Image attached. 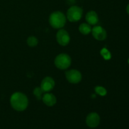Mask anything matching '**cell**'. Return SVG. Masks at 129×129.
Segmentation results:
<instances>
[{
	"label": "cell",
	"mask_w": 129,
	"mask_h": 129,
	"mask_svg": "<svg viewBox=\"0 0 129 129\" xmlns=\"http://www.w3.org/2000/svg\"><path fill=\"white\" fill-rule=\"evenodd\" d=\"M92 35L95 39L98 40H104L107 38V31L100 26H96L91 29Z\"/></svg>",
	"instance_id": "cell-7"
},
{
	"label": "cell",
	"mask_w": 129,
	"mask_h": 129,
	"mask_svg": "<svg viewBox=\"0 0 129 129\" xmlns=\"http://www.w3.org/2000/svg\"><path fill=\"white\" fill-rule=\"evenodd\" d=\"M66 21V18L60 11L53 12L49 16V23L54 28H62L65 25Z\"/></svg>",
	"instance_id": "cell-2"
},
{
	"label": "cell",
	"mask_w": 129,
	"mask_h": 129,
	"mask_svg": "<svg viewBox=\"0 0 129 129\" xmlns=\"http://www.w3.org/2000/svg\"><path fill=\"white\" fill-rule=\"evenodd\" d=\"M86 20L88 24L91 25H96L98 23L99 19L96 13L94 11H90L86 15Z\"/></svg>",
	"instance_id": "cell-10"
},
{
	"label": "cell",
	"mask_w": 129,
	"mask_h": 129,
	"mask_svg": "<svg viewBox=\"0 0 129 129\" xmlns=\"http://www.w3.org/2000/svg\"><path fill=\"white\" fill-rule=\"evenodd\" d=\"M55 65L58 69L64 70L69 68L71 64V59L69 55L66 54H60L55 57Z\"/></svg>",
	"instance_id": "cell-3"
},
{
	"label": "cell",
	"mask_w": 129,
	"mask_h": 129,
	"mask_svg": "<svg viewBox=\"0 0 129 129\" xmlns=\"http://www.w3.org/2000/svg\"><path fill=\"white\" fill-rule=\"evenodd\" d=\"M38 39L35 37L31 36L27 39V44L30 47H35L38 44Z\"/></svg>",
	"instance_id": "cell-14"
},
{
	"label": "cell",
	"mask_w": 129,
	"mask_h": 129,
	"mask_svg": "<svg viewBox=\"0 0 129 129\" xmlns=\"http://www.w3.org/2000/svg\"><path fill=\"white\" fill-rule=\"evenodd\" d=\"M55 86V81L51 77H46L42 80L40 88L44 92L51 91Z\"/></svg>",
	"instance_id": "cell-8"
},
{
	"label": "cell",
	"mask_w": 129,
	"mask_h": 129,
	"mask_svg": "<svg viewBox=\"0 0 129 129\" xmlns=\"http://www.w3.org/2000/svg\"><path fill=\"white\" fill-rule=\"evenodd\" d=\"M66 79L69 83L76 84L79 83L82 79V76L80 72L76 69H71L66 73Z\"/></svg>",
	"instance_id": "cell-5"
},
{
	"label": "cell",
	"mask_w": 129,
	"mask_h": 129,
	"mask_svg": "<svg viewBox=\"0 0 129 129\" xmlns=\"http://www.w3.org/2000/svg\"><path fill=\"white\" fill-rule=\"evenodd\" d=\"M44 92V91L40 87H37L34 89V94L35 96L38 100H40L42 99V94Z\"/></svg>",
	"instance_id": "cell-13"
},
{
	"label": "cell",
	"mask_w": 129,
	"mask_h": 129,
	"mask_svg": "<svg viewBox=\"0 0 129 129\" xmlns=\"http://www.w3.org/2000/svg\"><path fill=\"white\" fill-rule=\"evenodd\" d=\"M83 9L78 6H73L69 8L67 12V18L71 22L78 21L81 18Z\"/></svg>",
	"instance_id": "cell-4"
},
{
	"label": "cell",
	"mask_w": 129,
	"mask_h": 129,
	"mask_svg": "<svg viewBox=\"0 0 129 129\" xmlns=\"http://www.w3.org/2000/svg\"><path fill=\"white\" fill-rule=\"evenodd\" d=\"M11 105L15 110L21 112L27 108L28 100L25 94L20 92L13 93L10 98Z\"/></svg>",
	"instance_id": "cell-1"
},
{
	"label": "cell",
	"mask_w": 129,
	"mask_h": 129,
	"mask_svg": "<svg viewBox=\"0 0 129 129\" xmlns=\"http://www.w3.org/2000/svg\"><path fill=\"white\" fill-rule=\"evenodd\" d=\"M127 13L129 15V4L127 5Z\"/></svg>",
	"instance_id": "cell-17"
},
{
	"label": "cell",
	"mask_w": 129,
	"mask_h": 129,
	"mask_svg": "<svg viewBox=\"0 0 129 129\" xmlns=\"http://www.w3.org/2000/svg\"><path fill=\"white\" fill-rule=\"evenodd\" d=\"M101 54L105 60H109L111 58L110 52L107 49H103L101 51Z\"/></svg>",
	"instance_id": "cell-16"
},
{
	"label": "cell",
	"mask_w": 129,
	"mask_h": 129,
	"mask_svg": "<svg viewBox=\"0 0 129 129\" xmlns=\"http://www.w3.org/2000/svg\"><path fill=\"white\" fill-rule=\"evenodd\" d=\"M94 90H95L96 93L97 94L102 96H105L107 93V89L105 88H103V87L100 86L95 87Z\"/></svg>",
	"instance_id": "cell-15"
},
{
	"label": "cell",
	"mask_w": 129,
	"mask_h": 129,
	"mask_svg": "<svg viewBox=\"0 0 129 129\" xmlns=\"http://www.w3.org/2000/svg\"><path fill=\"white\" fill-rule=\"evenodd\" d=\"M79 30L83 35H88L91 31V27L88 23H82L79 25Z\"/></svg>",
	"instance_id": "cell-12"
},
{
	"label": "cell",
	"mask_w": 129,
	"mask_h": 129,
	"mask_svg": "<svg viewBox=\"0 0 129 129\" xmlns=\"http://www.w3.org/2000/svg\"><path fill=\"white\" fill-rule=\"evenodd\" d=\"M56 39L58 44L62 46H66L70 42V36L68 31L64 29H60L57 31Z\"/></svg>",
	"instance_id": "cell-6"
},
{
	"label": "cell",
	"mask_w": 129,
	"mask_h": 129,
	"mask_svg": "<svg viewBox=\"0 0 129 129\" xmlns=\"http://www.w3.org/2000/svg\"><path fill=\"white\" fill-rule=\"evenodd\" d=\"M100 118L96 113H91L86 118V123L89 127L94 128L99 125Z\"/></svg>",
	"instance_id": "cell-9"
},
{
	"label": "cell",
	"mask_w": 129,
	"mask_h": 129,
	"mask_svg": "<svg viewBox=\"0 0 129 129\" xmlns=\"http://www.w3.org/2000/svg\"><path fill=\"white\" fill-rule=\"evenodd\" d=\"M42 101L47 106L52 107L56 103V98L52 93H46L42 97Z\"/></svg>",
	"instance_id": "cell-11"
},
{
	"label": "cell",
	"mask_w": 129,
	"mask_h": 129,
	"mask_svg": "<svg viewBox=\"0 0 129 129\" xmlns=\"http://www.w3.org/2000/svg\"><path fill=\"white\" fill-rule=\"evenodd\" d=\"M128 63H129V59H128Z\"/></svg>",
	"instance_id": "cell-18"
}]
</instances>
